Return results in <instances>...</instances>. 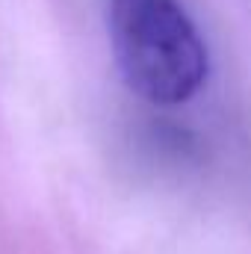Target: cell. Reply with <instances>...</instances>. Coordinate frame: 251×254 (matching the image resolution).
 <instances>
[{
  "label": "cell",
  "mask_w": 251,
  "mask_h": 254,
  "mask_svg": "<svg viewBox=\"0 0 251 254\" xmlns=\"http://www.w3.org/2000/svg\"><path fill=\"white\" fill-rule=\"evenodd\" d=\"M107 24L125 83L151 104H184L210 74L207 42L181 0H107Z\"/></svg>",
  "instance_id": "cell-1"
}]
</instances>
